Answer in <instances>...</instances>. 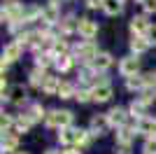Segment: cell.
Here are the masks:
<instances>
[{
  "mask_svg": "<svg viewBox=\"0 0 156 154\" xmlns=\"http://www.w3.org/2000/svg\"><path fill=\"white\" fill-rule=\"evenodd\" d=\"M75 122V115L70 110H49L44 117V126L47 128H70Z\"/></svg>",
  "mask_w": 156,
  "mask_h": 154,
  "instance_id": "cell-1",
  "label": "cell"
},
{
  "mask_svg": "<svg viewBox=\"0 0 156 154\" xmlns=\"http://www.w3.org/2000/svg\"><path fill=\"white\" fill-rule=\"evenodd\" d=\"M75 51H77V58H79L82 65H93L96 56L100 54V51H98V45L93 40H79L77 47H75Z\"/></svg>",
  "mask_w": 156,
  "mask_h": 154,
  "instance_id": "cell-2",
  "label": "cell"
},
{
  "mask_svg": "<svg viewBox=\"0 0 156 154\" xmlns=\"http://www.w3.org/2000/svg\"><path fill=\"white\" fill-rule=\"evenodd\" d=\"M23 12H26V7L21 5L19 0H7L2 5V21H7V24L23 21Z\"/></svg>",
  "mask_w": 156,
  "mask_h": 154,
  "instance_id": "cell-3",
  "label": "cell"
},
{
  "mask_svg": "<svg viewBox=\"0 0 156 154\" xmlns=\"http://www.w3.org/2000/svg\"><path fill=\"white\" fill-rule=\"evenodd\" d=\"M137 72H140V58L133 56V54H128V56H124L121 61H119V75L121 77H135Z\"/></svg>",
  "mask_w": 156,
  "mask_h": 154,
  "instance_id": "cell-4",
  "label": "cell"
},
{
  "mask_svg": "<svg viewBox=\"0 0 156 154\" xmlns=\"http://www.w3.org/2000/svg\"><path fill=\"white\" fill-rule=\"evenodd\" d=\"M128 119H130V112L126 108H112L110 112H107V122H110V126H114V128H121V126H126L128 124Z\"/></svg>",
  "mask_w": 156,
  "mask_h": 154,
  "instance_id": "cell-5",
  "label": "cell"
},
{
  "mask_svg": "<svg viewBox=\"0 0 156 154\" xmlns=\"http://www.w3.org/2000/svg\"><path fill=\"white\" fill-rule=\"evenodd\" d=\"M128 28H130L133 35H142V38H147L151 24H149V19H147L144 14H137V16H133V19L128 21Z\"/></svg>",
  "mask_w": 156,
  "mask_h": 154,
  "instance_id": "cell-6",
  "label": "cell"
},
{
  "mask_svg": "<svg viewBox=\"0 0 156 154\" xmlns=\"http://www.w3.org/2000/svg\"><path fill=\"white\" fill-rule=\"evenodd\" d=\"M77 33L82 35V40H93L98 35V24L93 19H86V16H82L79 19V28Z\"/></svg>",
  "mask_w": 156,
  "mask_h": 154,
  "instance_id": "cell-7",
  "label": "cell"
},
{
  "mask_svg": "<svg viewBox=\"0 0 156 154\" xmlns=\"http://www.w3.org/2000/svg\"><path fill=\"white\" fill-rule=\"evenodd\" d=\"M35 122H37V119H35V117L30 115V110H28V112H23V115L14 117V128H12V131H16V133H26V131L33 128Z\"/></svg>",
  "mask_w": 156,
  "mask_h": 154,
  "instance_id": "cell-8",
  "label": "cell"
},
{
  "mask_svg": "<svg viewBox=\"0 0 156 154\" xmlns=\"http://www.w3.org/2000/svg\"><path fill=\"white\" fill-rule=\"evenodd\" d=\"M149 47H151V42H149L147 38H142V35H130V40H128V49H130V54H133V56L144 54Z\"/></svg>",
  "mask_w": 156,
  "mask_h": 154,
  "instance_id": "cell-9",
  "label": "cell"
},
{
  "mask_svg": "<svg viewBox=\"0 0 156 154\" xmlns=\"http://www.w3.org/2000/svg\"><path fill=\"white\" fill-rule=\"evenodd\" d=\"M77 28H79V19L75 16V14H68V16H63V19L58 21V31H61V35H72V33H77Z\"/></svg>",
  "mask_w": 156,
  "mask_h": 154,
  "instance_id": "cell-10",
  "label": "cell"
},
{
  "mask_svg": "<svg viewBox=\"0 0 156 154\" xmlns=\"http://www.w3.org/2000/svg\"><path fill=\"white\" fill-rule=\"evenodd\" d=\"M7 101L14 103V105H23V103L28 101V91L23 84H14L12 89H9V94H7Z\"/></svg>",
  "mask_w": 156,
  "mask_h": 154,
  "instance_id": "cell-11",
  "label": "cell"
},
{
  "mask_svg": "<svg viewBox=\"0 0 156 154\" xmlns=\"http://www.w3.org/2000/svg\"><path fill=\"white\" fill-rule=\"evenodd\" d=\"M21 54H23V47L21 45H16V42H9V45L2 49V61H7V63H14V61H19L21 58Z\"/></svg>",
  "mask_w": 156,
  "mask_h": 154,
  "instance_id": "cell-12",
  "label": "cell"
},
{
  "mask_svg": "<svg viewBox=\"0 0 156 154\" xmlns=\"http://www.w3.org/2000/svg\"><path fill=\"white\" fill-rule=\"evenodd\" d=\"M42 21H44L47 26H54L61 21V7H54L47 2L44 7H42Z\"/></svg>",
  "mask_w": 156,
  "mask_h": 154,
  "instance_id": "cell-13",
  "label": "cell"
},
{
  "mask_svg": "<svg viewBox=\"0 0 156 154\" xmlns=\"http://www.w3.org/2000/svg\"><path fill=\"white\" fill-rule=\"evenodd\" d=\"M135 135H137V131L133 126H121V128H117V145H133V140H135Z\"/></svg>",
  "mask_w": 156,
  "mask_h": 154,
  "instance_id": "cell-14",
  "label": "cell"
},
{
  "mask_svg": "<svg viewBox=\"0 0 156 154\" xmlns=\"http://www.w3.org/2000/svg\"><path fill=\"white\" fill-rule=\"evenodd\" d=\"M19 149V133L16 131H7L2 133V152H16Z\"/></svg>",
  "mask_w": 156,
  "mask_h": 154,
  "instance_id": "cell-15",
  "label": "cell"
},
{
  "mask_svg": "<svg viewBox=\"0 0 156 154\" xmlns=\"http://www.w3.org/2000/svg\"><path fill=\"white\" fill-rule=\"evenodd\" d=\"M77 133H79V128H75V126L61 128V131H58V142H61V145H65V147L77 145Z\"/></svg>",
  "mask_w": 156,
  "mask_h": 154,
  "instance_id": "cell-16",
  "label": "cell"
},
{
  "mask_svg": "<svg viewBox=\"0 0 156 154\" xmlns=\"http://www.w3.org/2000/svg\"><path fill=\"white\" fill-rule=\"evenodd\" d=\"M112 63H114V58H112L110 51H100L96 56V61H93V68H96V72H103L105 75V70L112 68Z\"/></svg>",
  "mask_w": 156,
  "mask_h": 154,
  "instance_id": "cell-17",
  "label": "cell"
},
{
  "mask_svg": "<svg viewBox=\"0 0 156 154\" xmlns=\"http://www.w3.org/2000/svg\"><path fill=\"white\" fill-rule=\"evenodd\" d=\"M137 133L147 135V138H156V119H151V117L140 119L137 122Z\"/></svg>",
  "mask_w": 156,
  "mask_h": 154,
  "instance_id": "cell-18",
  "label": "cell"
},
{
  "mask_svg": "<svg viewBox=\"0 0 156 154\" xmlns=\"http://www.w3.org/2000/svg\"><path fill=\"white\" fill-rule=\"evenodd\" d=\"M91 94H93V101H96V103H107L112 96H114L112 84H105V86H93Z\"/></svg>",
  "mask_w": 156,
  "mask_h": 154,
  "instance_id": "cell-19",
  "label": "cell"
},
{
  "mask_svg": "<svg viewBox=\"0 0 156 154\" xmlns=\"http://www.w3.org/2000/svg\"><path fill=\"white\" fill-rule=\"evenodd\" d=\"M56 63V56H54V51H40V54H35V68H42V70H47L49 65Z\"/></svg>",
  "mask_w": 156,
  "mask_h": 154,
  "instance_id": "cell-20",
  "label": "cell"
},
{
  "mask_svg": "<svg viewBox=\"0 0 156 154\" xmlns=\"http://www.w3.org/2000/svg\"><path fill=\"white\" fill-rule=\"evenodd\" d=\"M147 103H142L140 98H135V101L128 105V112H130V117H135V119H144L147 117Z\"/></svg>",
  "mask_w": 156,
  "mask_h": 154,
  "instance_id": "cell-21",
  "label": "cell"
},
{
  "mask_svg": "<svg viewBox=\"0 0 156 154\" xmlns=\"http://www.w3.org/2000/svg\"><path fill=\"white\" fill-rule=\"evenodd\" d=\"M28 77H30V86H35V89L42 91V86H44V82H47V77H49V75H47L42 68H35V70H30Z\"/></svg>",
  "mask_w": 156,
  "mask_h": 154,
  "instance_id": "cell-22",
  "label": "cell"
},
{
  "mask_svg": "<svg viewBox=\"0 0 156 154\" xmlns=\"http://www.w3.org/2000/svg\"><path fill=\"white\" fill-rule=\"evenodd\" d=\"M107 126H110V122H107V115H93V117H91V131H93L96 135H100Z\"/></svg>",
  "mask_w": 156,
  "mask_h": 154,
  "instance_id": "cell-23",
  "label": "cell"
},
{
  "mask_svg": "<svg viewBox=\"0 0 156 154\" xmlns=\"http://www.w3.org/2000/svg\"><path fill=\"white\" fill-rule=\"evenodd\" d=\"M103 12L107 14V16H119V14L124 12V2H121V0H105Z\"/></svg>",
  "mask_w": 156,
  "mask_h": 154,
  "instance_id": "cell-24",
  "label": "cell"
},
{
  "mask_svg": "<svg viewBox=\"0 0 156 154\" xmlns=\"http://www.w3.org/2000/svg\"><path fill=\"white\" fill-rule=\"evenodd\" d=\"M75 94H77V86H75V84L72 82H61V86H58V94H56V96L61 98V101H68V98H75Z\"/></svg>",
  "mask_w": 156,
  "mask_h": 154,
  "instance_id": "cell-25",
  "label": "cell"
},
{
  "mask_svg": "<svg viewBox=\"0 0 156 154\" xmlns=\"http://www.w3.org/2000/svg\"><path fill=\"white\" fill-rule=\"evenodd\" d=\"M58 86H61V77L49 75V77H47V82H44V86H42V94H47V96H56V94H58Z\"/></svg>",
  "mask_w": 156,
  "mask_h": 154,
  "instance_id": "cell-26",
  "label": "cell"
},
{
  "mask_svg": "<svg viewBox=\"0 0 156 154\" xmlns=\"http://www.w3.org/2000/svg\"><path fill=\"white\" fill-rule=\"evenodd\" d=\"M126 89L128 91H144V75H135V77H128L126 79Z\"/></svg>",
  "mask_w": 156,
  "mask_h": 154,
  "instance_id": "cell-27",
  "label": "cell"
},
{
  "mask_svg": "<svg viewBox=\"0 0 156 154\" xmlns=\"http://www.w3.org/2000/svg\"><path fill=\"white\" fill-rule=\"evenodd\" d=\"M54 56L56 58H61V56H68L70 54V45H68V40H63V38H58L56 42H54Z\"/></svg>",
  "mask_w": 156,
  "mask_h": 154,
  "instance_id": "cell-28",
  "label": "cell"
},
{
  "mask_svg": "<svg viewBox=\"0 0 156 154\" xmlns=\"http://www.w3.org/2000/svg\"><path fill=\"white\" fill-rule=\"evenodd\" d=\"M72 63H75V58H72L70 54H68V56H61V58H56L54 68H56L58 72H68V70L72 68Z\"/></svg>",
  "mask_w": 156,
  "mask_h": 154,
  "instance_id": "cell-29",
  "label": "cell"
},
{
  "mask_svg": "<svg viewBox=\"0 0 156 154\" xmlns=\"http://www.w3.org/2000/svg\"><path fill=\"white\" fill-rule=\"evenodd\" d=\"M93 138H96V133H93L91 128H89V131H79L77 133V145L79 147H89L93 142Z\"/></svg>",
  "mask_w": 156,
  "mask_h": 154,
  "instance_id": "cell-30",
  "label": "cell"
},
{
  "mask_svg": "<svg viewBox=\"0 0 156 154\" xmlns=\"http://www.w3.org/2000/svg\"><path fill=\"white\" fill-rule=\"evenodd\" d=\"M75 101H77V103H89V101H93L91 89H82V86H79L77 94H75Z\"/></svg>",
  "mask_w": 156,
  "mask_h": 154,
  "instance_id": "cell-31",
  "label": "cell"
},
{
  "mask_svg": "<svg viewBox=\"0 0 156 154\" xmlns=\"http://www.w3.org/2000/svg\"><path fill=\"white\" fill-rule=\"evenodd\" d=\"M0 128H2V133L12 131V128H14V117H9V115L2 112V117H0Z\"/></svg>",
  "mask_w": 156,
  "mask_h": 154,
  "instance_id": "cell-32",
  "label": "cell"
},
{
  "mask_svg": "<svg viewBox=\"0 0 156 154\" xmlns=\"http://www.w3.org/2000/svg\"><path fill=\"white\" fill-rule=\"evenodd\" d=\"M144 89H156V70L144 75Z\"/></svg>",
  "mask_w": 156,
  "mask_h": 154,
  "instance_id": "cell-33",
  "label": "cell"
},
{
  "mask_svg": "<svg viewBox=\"0 0 156 154\" xmlns=\"http://www.w3.org/2000/svg\"><path fill=\"white\" fill-rule=\"evenodd\" d=\"M142 154H156V138H147L144 140V152Z\"/></svg>",
  "mask_w": 156,
  "mask_h": 154,
  "instance_id": "cell-34",
  "label": "cell"
},
{
  "mask_svg": "<svg viewBox=\"0 0 156 154\" xmlns=\"http://www.w3.org/2000/svg\"><path fill=\"white\" fill-rule=\"evenodd\" d=\"M142 9L147 14H154L156 12V0H144V2H142Z\"/></svg>",
  "mask_w": 156,
  "mask_h": 154,
  "instance_id": "cell-35",
  "label": "cell"
},
{
  "mask_svg": "<svg viewBox=\"0 0 156 154\" xmlns=\"http://www.w3.org/2000/svg\"><path fill=\"white\" fill-rule=\"evenodd\" d=\"M86 7H89V9H98V7H105V0H86Z\"/></svg>",
  "mask_w": 156,
  "mask_h": 154,
  "instance_id": "cell-36",
  "label": "cell"
},
{
  "mask_svg": "<svg viewBox=\"0 0 156 154\" xmlns=\"http://www.w3.org/2000/svg\"><path fill=\"white\" fill-rule=\"evenodd\" d=\"M147 40H149L151 45H156V26H151L149 33H147Z\"/></svg>",
  "mask_w": 156,
  "mask_h": 154,
  "instance_id": "cell-37",
  "label": "cell"
},
{
  "mask_svg": "<svg viewBox=\"0 0 156 154\" xmlns=\"http://www.w3.org/2000/svg\"><path fill=\"white\" fill-rule=\"evenodd\" d=\"M117 154H130V145H117Z\"/></svg>",
  "mask_w": 156,
  "mask_h": 154,
  "instance_id": "cell-38",
  "label": "cell"
},
{
  "mask_svg": "<svg viewBox=\"0 0 156 154\" xmlns=\"http://www.w3.org/2000/svg\"><path fill=\"white\" fill-rule=\"evenodd\" d=\"M65 0H49V5H54V7H61Z\"/></svg>",
  "mask_w": 156,
  "mask_h": 154,
  "instance_id": "cell-39",
  "label": "cell"
},
{
  "mask_svg": "<svg viewBox=\"0 0 156 154\" xmlns=\"http://www.w3.org/2000/svg\"><path fill=\"white\" fill-rule=\"evenodd\" d=\"M63 154H79V149H72V147H68V149H63Z\"/></svg>",
  "mask_w": 156,
  "mask_h": 154,
  "instance_id": "cell-40",
  "label": "cell"
},
{
  "mask_svg": "<svg viewBox=\"0 0 156 154\" xmlns=\"http://www.w3.org/2000/svg\"><path fill=\"white\" fill-rule=\"evenodd\" d=\"M44 154H63V152H61V149H54V147H51V149H47Z\"/></svg>",
  "mask_w": 156,
  "mask_h": 154,
  "instance_id": "cell-41",
  "label": "cell"
},
{
  "mask_svg": "<svg viewBox=\"0 0 156 154\" xmlns=\"http://www.w3.org/2000/svg\"><path fill=\"white\" fill-rule=\"evenodd\" d=\"M16 154H28V152H16Z\"/></svg>",
  "mask_w": 156,
  "mask_h": 154,
  "instance_id": "cell-42",
  "label": "cell"
},
{
  "mask_svg": "<svg viewBox=\"0 0 156 154\" xmlns=\"http://www.w3.org/2000/svg\"><path fill=\"white\" fill-rule=\"evenodd\" d=\"M121 2H124V0H121Z\"/></svg>",
  "mask_w": 156,
  "mask_h": 154,
  "instance_id": "cell-43",
  "label": "cell"
}]
</instances>
